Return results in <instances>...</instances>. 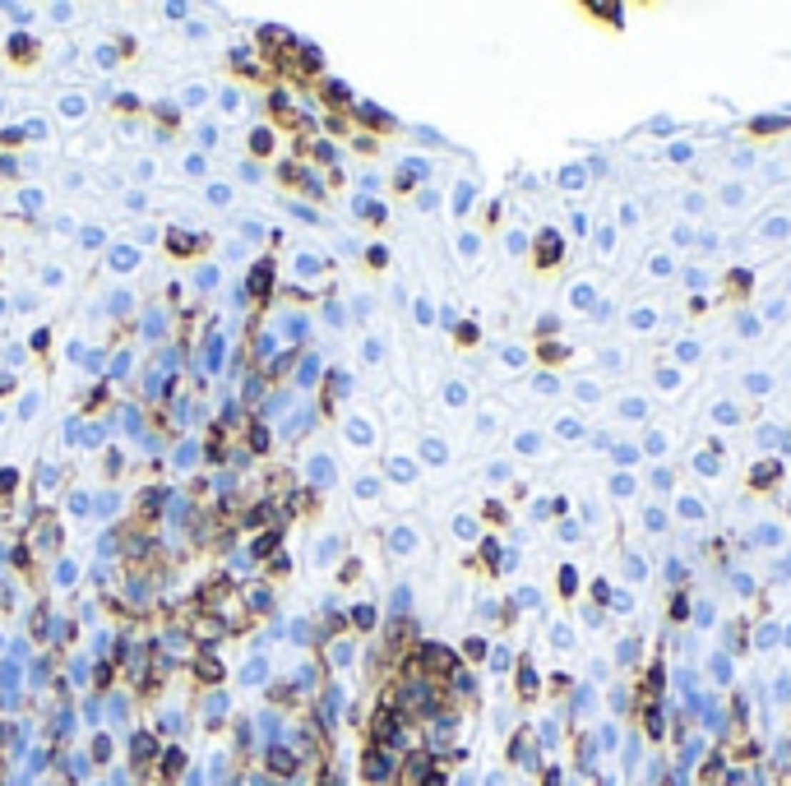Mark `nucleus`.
Returning a JSON list of instances; mask_svg holds the SVG:
<instances>
[{
    "mask_svg": "<svg viewBox=\"0 0 791 786\" xmlns=\"http://www.w3.org/2000/svg\"><path fill=\"white\" fill-rule=\"evenodd\" d=\"M65 772H70L74 782H79V777H88V759H84V754H74V759H65Z\"/></svg>",
    "mask_w": 791,
    "mask_h": 786,
    "instance_id": "obj_7",
    "label": "nucleus"
},
{
    "mask_svg": "<svg viewBox=\"0 0 791 786\" xmlns=\"http://www.w3.org/2000/svg\"><path fill=\"white\" fill-rule=\"evenodd\" d=\"M264 763H269L273 777H297V768H301L297 750H287V745H269V750H264Z\"/></svg>",
    "mask_w": 791,
    "mask_h": 786,
    "instance_id": "obj_2",
    "label": "nucleus"
},
{
    "mask_svg": "<svg viewBox=\"0 0 791 786\" xmlns=\"http://www.w3.org/2000/svg\"><path fill=\"white\" fill-rule=\"evenodd\" d=\"M181 772H185V750H181V745H171V750L162 754V777H167V782H176Z\"/></svg>",
    "mask_w": 791,
    "mask_h": 786,
    "instance_id": "obj_4",
    "label": "nucleus"
},
{
    "mask_svg": "<svg viewBox=\"0 0 791 786\" xmlns=\"http://www.w3.org/2000/svg\"><path fill=\"white\" fill-rule=\"evenodd\" d=\"M246 680H250V685L264 680V662H250V666H246Z\"/></svg>",
    "mask_w": 791,
    "mask_h": 786,
    "instance_id": "obj_10",
    "label": "nucleus"
},
{
    "mask_svg": "<svg viewBox=\"0 0 791 786\" xmlns=\"http://www.w3.org/2000/svg\"><path fill=\"white\" fill-rule=\"evenodd\" d=\"M273 542H278L273 532H269V537H259V542H255V555H269V550H273Z\"/></svg>",
    "mask_w": 791,
    "mask_h": 786,
    "instance_id": "obj_11",
    "label": "nucleus"
},
{
    "mask_svg": "<svg viewBox=\"0 0 791 786\" xmlns=\"http://www.w3.org/2000/svg\"><path fill=\"white\" fill-rule=\"evenodd\" d=\"M310 477H315V481L329 477V463H324V458H315V463H310Z\"/></svg>",
    "mask_w": 791,
    "mask_h": 786,
    "instance_id": "obj_9",
    "label": "nucleus"
},
{
    "mask_svg": "<svg viewBox=\"0 0 791 786\" xmlns=\"http://www.w3.org/2000/svg\"><path fill=\"white\" fill-rule=\"evenodd\" d=\"M199 680H218V662H213V657L199 662Z\"/></svg>",
    "mask_w": 791,
    "mask_h": 786,
    "instance_id": "obj_8",
    "label": "nucleus"
},
{
    "mask_svg": "<svg viewBox=\"0 0 791 786\" xmlns=\"http://www.w3.org/2000/svg\"><path fill=\"white\" fill-rule=\"evenodd\" d=\"M269 278H273V269H269V264H259V269L250 273V292H259V297H264V292H269Z\"/></svg>",
    "mask_w": 791,
    "mask_h": 786,
    "instance_id": "obj_5",
    "label": "nucleus"
},
{
    "mask_svg": "<svg viewBox=\"0 0 791 786\" xmlns=\"http://www.w3.org/2000/svg\"><path fill=\"white\" fill-rule=\"evenodd\" d=\"M269 144H273V139H269V130H255V149H259V153H269Z\"/></svg>",
    "mask_w": 791,
    "mask_h": 786,
    "instance_id": "obj_12",
    "label": "nucleus"
},
{
    "mask_svg": "<svg viewBox=\"0 0 791 786\" xmlns=\"http://www.w3.org/2000/svg\"><path fill=\"white\" fill-rule=\"evenodd\" d=\"M111 759V735H97L93 740V763H106Z\"/></svg>",
    "mask_w": 791,
    "mask_h": 786,
    "instance_id": "obj_6",
    "label": "nucleus"
},
{
    "mask_svg": "<svg viewBox=\"0 0 791 786\" xmlns=\"http://www.w3.org/2000/svg\"><path fill=\"white\" fill-rule=\"evenodd\" d=\"M158 754H162V750H158V740H153L149 731H139V735H134V740H130V759L139 763V768H144V763H153V759H158Z\"/></svg>",
    "mask_w": 791,
    "mask_h": 786,
    "instance_id": "obj_3",
    "label": "nucleus"
},
{
    "mask_svg": "<svg viewBox=\"0 0 791 786\" xmlns=\"http://www.w3.org/2000/svg\"><path fill=\"white\" fill-rule=\"evenodd\" d=\"M361 772H366V782H370V786L389 782V777H394V759H389V750L370 745V750H366V759H361Z\"/></svg>",
    "mask_w": 791,
    "mask_h": 786,
    "instance_id": "obj_1",
    "label": "nucleus"
}]
</instances>
